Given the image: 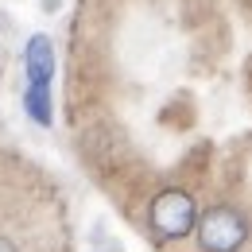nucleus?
Masks as SVG:
<instances>
[{
    "label": "nucleus",
    "instance_id": "f257e3e1",
    "mask_svg": "<svg viewBox=\"0 0 252 252\" xmlns=\"http://www.w3.org/2000/svg\"><path fill=\"white\" fill-rule=\"evenodd\" d=\"M249 241V221L233 206H214L198 218V245L206 252H237Z\"/></svg>",
    "mask_w": 252,
    "mask_h": 252
},
{
    "label": "nucleus",
    "instance_id": "f03ea898",
    "mask_svg": "<svg viewBox=\"0 0 252 252\" xmlns=\"http://www.w3.org/2000/svg\"><path fill=\"white\" fill-rule=\"evenodd\" d=\"M148 218H152V229H156L159 237L179 241V237H187L190 229H194L198 210H194V198H190L187 190L167 187V190H159V194H156V202H152Z\"/></svg>",
    "mask_w": 252,
    "mask_h": 252
},
{
    "label": "nucleus",
    "instance_id": "7ed1b4c3",
    "mask_svg": "<svg viewBox=\"0 0 252 252\" xmlns=\"http://www.w3.org/2000/svg\"><path fill=\"white\" fill-rule=\"evenodd\" d=\"M24 70H28V90H51L55 78V47L47 35H32L24 47Z\"/></svg>",
    "mask_w": 252,
    "mask_h": 252
},
{
    "label": "nucleus",
    "instance_id": "20e7f679",
    "mask_svg": "<svg viewBox=\"0 0 252 252\" xmlns=\"http://www.w3.org/2000/svg\"><path fill=\"white\" fill-rule=\"evenodd\" d=\"M24 109L32 113V121L51 125V90H28L24 94Z\"/></svg>",
    "mask_w": 252,
    "mask_h": 252
},
{
    "label": "nucleus",
    "instance_id": "39448f33",
    "mask_svg": "<svg viewBox=\"0 0 252 252\" xmlns=\"http://www.w3.org/2000/svg\"><path fill=\"white\" fill-rule=\"evenodd\" d=\"M0 252H16V245H12L8 237H0Z\"/></svg>",
    "mask_w": 252,
    "mask_h": 252
}]
</instances>
